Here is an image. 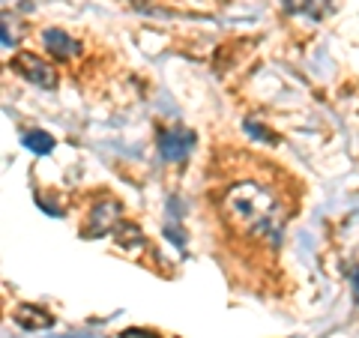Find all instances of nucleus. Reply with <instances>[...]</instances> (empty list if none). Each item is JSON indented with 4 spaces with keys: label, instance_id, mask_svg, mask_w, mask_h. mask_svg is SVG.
<instances>
[{
    "label": "nucleus",
    "instance_id": "1",
    "mask_svg": "<svg viewBox=\"0 0 359 338\" xmlns=\"http://www.w3.org/2000/svg\"><path fill=\"white\" fill-rule=\"evenodd\" d=\"M224 212L231 216L233 224H240L249 234H266L276 224V195L264 186L252 183H237L224 195Z\"/></svg>",
    "mask_w": 359,
    "mask_h": 338
},
{
    "label": "nucleus",
    "instance_id": "2",
    "mask_svg": "<svg viewBox=\"0 0 359 338\" xmlns=\"http://www.w3.org/2000/svg\"><path fill=\"white\" fill-rule=\"evenodd\" d=\"M9 69L18 72L25 81L36 84L42 90H54L57 87V72H54L51 63H45L42 58H36L33 51H18L13 60H9Z\"/></svg>",
    "mask_w": 359,
    "mask_h": 338
},
{
    "label": "nucleus",
    "instance_id": "3",
    "mask_svg": "<svg viewBox=\"0 0 359 338\" xmlns=\"http://www.w3.org/2000/svg\"><path fill=\"white\" fill-rule=\"evenodd\" d=\"M123 224V207L120 201L108 198V201H99V204L90 210V224L84 236H90V240H99V236H108L111 231H117Z\"/></svg>",
    "mask_w": 359,
    "mask_h": 338
},
{
    "label": "nucleus",
    "instance_id": "4",
    "mask_svg": "<svg viewBox=\"0 0 359 338\" xmlns=\"http://www.w3.org/2000/svg\"><path fill=\"white\" fill-rule=\"evenodd\" d=\"M192 144H195V135L189 129L177 126V129H162L159 132V153L168 162H180L189 150H192Z\"/></svg>",
    "mask_w": 359,
    "mask_h": 338
},
{
    "label": "nucleus",
    "instance_id": "5",
    "mask_svg": "<svg viewBox=\"0 0 359 338\" xmlns=\"http://www.w3.org/2000/svg\"><path fill=\"white\" fill-rule=\"evenodd\" d=\"M42 42H45V48H48L54 58H60V60H66V58H78L81 54V42L78 39H72L66 30H60V27H48L42 33Z\"/></svg>",
    "mask_w": 359,
    "mask_h": 338
},
{
    "label": "nucleus",
    "instance_id": "6",
    "mask_svg": "<svg viewBox=\"0 0 359 338\" xmlns=\"http://www.w3.org/2000/svg\"><path fill=\"white\" fill-rule=\"evenodd\" d=\"M15 323L33 332V330H51L54 318L45 309H39V306H18L15 309Z\"/></svg>",
    "mask_w": 359,
    "mask_h": 338
},
{
    "label": "nucleus",
    "instance_id": "7",
    "mask_svg": "<svg viewBox=\"0 0 359 338\" xmlns=\"http://www.w3.org/2000/svg\"><path fill=\"white\" fill-rule=\"evenodd\" d=\"M21 144H25V147H27L30 153H36V156H48L54 147H57V141H54V135L42 132V129L25 132V135H21Z\"/></svg>",
    "mask_w": 359,
    "mask_h": 338
},
{
    "label": "nucleus",
    "instance_id": "8",
    "mask_svg": "<svg viewBox=\"0 0 359 338\" xmlns=\"http://www.w3.org/2000/svg\"><path fill=\"white\" fill-rule=\"evenodd\" d=\"M114 234H117V243L123 245V249H132V245H135V249H138V245H144V234H141L138 224L123 222Z\"/></svg>",
    "mask_w": 359,
    "mask_h": 338
},
{
    "label": "nucleus",
    "instance_id": "9",
    "mask_svg": "<svg viewBox=\"0 0 359 338\" xmlns=\"http://www.w3.org/2000/svg\"><path fill=\"white\" fill-rule=\"evenodd\" d=\"M243 132L249 135V138H255V141H266V144H278V141H282V138H278L276 132L264 129V126H261V123H257V120H245V123H243Z\"/></svg>",
    "mask_w": 359,
    "mask_h": 338
},
{
    "label": "nucleus",
    "instance_id": "10",
    "mask_svg": "<svg viewBox=\"0 0 359 338\" xmlns=\"http://www.w3.org/2000/svg\"><path fill=\"white\" fill-rule=\"evenodd\" d=\"M9 27H13V25H9V15H4V48L13 51L15 45H18V33H13Z\"/></svg>",
    "mask_w": 359,
    "mask_h": 338
},
{
    "label": "nucleus",
    "instance_id": "11",
    "mask_svg": "<svg viewBox=\"0 0 359 338\" xmlns=\"http://www.w3.org/2000/svg\"><path fill=\"white\" fill-rule=\"evenodd\" d=\"M287 13H309V4L311 0H282Z\"/></svg>",
    "mask_w": 359,
    "mask_h": 338
},
{
    "label": "nucleus",
    "instance_id": "12",
    "mask_svg": "<svg viewBox=\"0 0 359 338\" xmlns=\"http://www.w3.org/2000/svg\"><path fill=\"white\" fill-rule=\"evenodd\" d=\"M347 278H351V285H353V299L359 302V266L356 264L347 266Z\"/></svg>",
    "mask_w": 359,
    "mask_h": 338
},
{
    "label": "nucleus",
    "instance_id": "13",
    "mask_svg": "<svg viewBox=\"0 0 359 338\" xmlns=\"http://www.w3.org/2000/svg\"><path fill=\"white\" fill-rule=\"evenodd\" d=\"M36 204H39L45 212H48V216H60V212H63V207H54V204H48V201H45V195H36Z\"/></svg>",
    "mask_w": 359,
    "mask_h": 338
},
{
    "label": "nucleus",
    "instance_id": "14",
    "mask_svg": "<svg viewBox=\"0 0 359 338\" xmlns=\"http://www.w3.org/2000/svg\"><path fill=\"white\" fill-rule=\"evenodd\" d=\"M165 236H171V240H174V245H180V249H183V240H186V236H183V231L177 234V231L171 228V224H168V228H165Z\"/></svg>",
    "mask_w": 359,
    "mask_h": 338
},
{
    "label": "nucleus",
    "instance_id": "15",
    "mask_svg": "<svg viewBox=\"0 0 359 338\" xmlns=\"http://www.w3.org/2000/svg\"><path fill=\"white\" fill-rule=\"evenodd\" d=\"M311 4H318V6H320V4H330V0H311Z\"/></svg>",
    "mask_w": 359,
    "mask_h": 338
},
{
    "label": "nucleus",
    "instance_id": "16",
    "mask_svg": "<svg viewBox=\"0 0 359 338\" xmlns=\"http://www.w3.org/2000/svg\"><path fill=\"white\" fill-rule=\"evenodd\" d=\"M126 4H138V0H126Z\"/></svg>",
    "mask_w": 359,
    "mask_h": 338
}]
</instances>
